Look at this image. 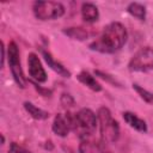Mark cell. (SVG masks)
Segmentation results:
<instances>
[{
    "instance_id": "6da1fadb",
    "label": "cell",
    "mask_w": 153,
    "mask_h": 153,
    "mask_svg": "<svg viewBox=\"0 0 153 153\" xmlns=\"http://www.w3.org/2000/svg\"><path fill=\"white\" fill-rule=\"evenodd\" d=\"M127 37L126 27L118 22H112L103 29L102 35L90 44V48L99 53H116L124 45Z\"/></svg>"
},
{
    "instance_id": "52a82bcc",
    "label": "cell",
    "mask_w": 153,
    "mask_h": 153,
    "mask_svg": "<svg viewBox=\"0 0 153 153\" xmlns=\"http://www.w3.org/2000/svg\"><path fill=\"white\" fill-rule=\"evenodd\" d=\"M80 153H110L108 148V143L102 139H93L92 136L81 139L79 145Z\"/></svg>"
},
{
    "instance_id": "277c9868",
    "label": "cell",
    "mask_w": 153,
    "mask_h": 153,
    "mask_svg": "<svg viewBox=\"0 0 153 153\" xmlns=\"http://www.w3.org/2000/svg\"><path fill=\"white\" fill-rule=\"evenodd\" d=\"M33 13L39 20H53L63 16L65 7L57 1H36L33 4Z\"/></svg>"
},
{
    "instance_id": "5bb4252c",
    "label": "cell",
    "mask_w": 153,
    "mask_h": 153,
    "mask_svg": "<svg viewBox=\"0 0 153 153\" xmlns=\"http://www.w3.org/2000/svg\"><path fill=\"white\" fill-rule=\"evenodd\" d=\"M78 80L82 84V85H85L86 87H88L90 90H92V91H94V92H99V91H102V86H100V84L96 80V78L94 76H92L88 72H86V71H82V72H80L79 74H78Z\"/></svg>"
},
{
    "instance_id": "7c38bea8",
    "label": "cell",
    "mask_w": 153,
    "mask_h": 153,
    "mask_svg": "<svg viewBox=\"0 0 153 153\" xmlns=\"http://www.w3.org/2000/svg\"><path fill=\"white\" fill-rule=\"evenodd\" d=\"M123 120L131 127L134 128L135 130L137 131H141V133H146L147 131V124L143 120H141L140 117H137L135 114L133 112H123Z\"/></svg>"
},
{
    "instance_id": "2e32d148",
    "label": "cell",
    "mask_w": 153,
    "mask_h": 153,
    "mask_svg": "<svg viewBox=\"0 0 153 153\" xmlns=\"http://www.w3.org/2000/svg\"><path fill=\"white\" fill-rule=\"evenodd\" d=\"M127 11L129 14H131L133 17L140 19V20H145L146 18V8L143 5L139 4V2H131L128 5Z\"/></svg>"
},
{
    "instance_id": "5b68a950",
    "label": "cell",
    "mask_w": 153,
    "mask_h": 153,
    "mask_svg": "<svg viewBox=\"0 0 153 153\" xmlns=\"http://www.w3.org/2000/svg\"><path fill=\"white\" fill-rule=\"evenodd\" d=\"M19 49L14 42H10L8 44V50H7V60L10 65V69L12 73V76L16 81V84L20 87L24 88L26 86V79L23 73L20 59H19Z\"/></svg>"
},
{
    "instance_id": "7a4b0ae2",
    "label": "cell",
    "mask_w": 153,
    "mask_h": 153,
    "mask_svg": "<svg viewBox=\"0 0 153 153\" xmlns=\"http://www.w3.org/2000/svg\"><path fill=\"white\" fill-rule=\"evenodd\" d=\"M97 116L91 109L82 108L72 117V130L76 133L80 139L92 136L97 128Z\"/></svg>"
},
{
    "instance_id": "30bf717a",
    "label": "cell",
    "mask_w": 153,
    "mask_h": 153,
    "mask_svg": "<svg viewBox=\"0 0 153 153\" xmlns=\"http://www.w3.org/2000/svg\"><path fill=\"white\" fill-rule=\"evenodd\" d=\"M41 53H42V56L44 57V60H45L48 67H50L54 72H56L59 75H61V76H63V78H69V76H71V72H69L61 62L56 61V60L51 56V54H50L49 51H47V50H44V49H41Z\"/></svg>"
},
{
    "instance_id": "e0dca14e",
    "label": "cell",
    "mask_w": 153,
    "mask_h": 153,
    "mask_svg": "<svg viewBox=\"0 0 153 153\" xmlns=\"http://www.w3.org/2000/svg\"><path fill=\"white\" fill-rule=\"evenodd\" d=\"M133 88L137 92V94L146 102V103H148V104H151V105H153V93L152 92H149V91H147V90H145L143 87H141V86H139V85H136V84H134L133 85Z\"/></svg>"
},
{
    "instance_id": "9c48e42d",
    "label": "cell",
    "mask_w": 153,
    "mask_h": 153,
    "mask_svg": "<svg viewBox=\"0 0 153 153\" xmlns=\"http://www.w3.org/2000/svg\"><path fill=\"white\" fill-rule=\"evenodd\" d=\"M27 65H29V74L35 80V82H44L47 80V73L35 53H30L27 56Z\"/></svg>"
},
{
    "instance_id": "ba28073f",
    "label": "cell",
    "mask_w": 153,
    "mask_h": 153,
    "mask_svg": "<svg viewBox=\"0 0 153 153\" xmlns=\"http://www.w3.org/2000/svg\"><path fill=\"white\" fill-rule=\"evenodd\" d=\"M72 117L73 114L71 112L57 114L53 122V131L61 137L67 136L72 130Z\"/></svg>"
},
{
    "instance_id": "d6986e66",
    "label": "cell",
    "mask_w": 153,
    "mask_h": 153,
    "mask_svg": "<svg viewBox=\"0 0 153 153\" xmlns=\"http://www.w3.org/2000/svg\"><path fill=\"white\" fill-rule=\"evenodd\" d=\"M7 153H31V152H30L29 149H26L25 147L18 145V143H16V142H13V143H11V146H10Z\"/></svg>"
},
{
    "instance_id": "3957f363",
    "label": "cell",
    "mask_w": 153,
    "mask_h": 153,
    "mask_svg": "<svg viewBox=\"0 0 153 153\" xmlns=\"http://www.w3.org/2000/svg\"><path fill=\"white\" fill-rule=\"evenodd\" d=\"M97 118L99 122L102 140L106 143L116 142L120 137V126L118 122L112 117L110 110L105 106L99 108L97 112Z\"/></svg>"
},
{
    "instance_id": "8992f818",
    "label": "cell",
    "mask_w": 153,
    "mask_h": 153,
    "mask_svg": "<svg viewBox=\"0 0 153 153\" xmlns=\"http://www.w3.org/2000/svg\"><path fill=\"white\" fill-rule=\"evenodd\" d=\"M128 67L133 72H148L153 69V48L145 47L136 51L131 56Z\"/></svg>"
},
{
    "instance_id": "9a60e30c",
    "label": "cell",
    "mask_w": 153,
    "mask_h": 153,
    "mask_svg": "<svg viewBox=\"0 0 153 153\" xmlns=\"http://www.w3.org/2000/svg\"><path fill=\"white\" fill-rule=\"evenodd\" d=\"M24 108L26 110V112L35 120H39V121H43V120H47L49 117V112L48 111H44L43 109H39L37 106H35L32 103L30 102H25L24 103Z\"/></svg>"
},
{
    "instance_id": "ac0fdd59",
    "label": "cell",
    "mask_w": 153,
    "mask_h": 153,
    "mask_svg": "<svg viewBox=\"0 0 153 153\" xmlns=\"http://www.w3.org/2000/svg\"><path fill=\"white\" fill-rule=\"evenodd\" d=\"M98 76H100L103 80H106V81H109L110 84H112V85H117V86H121V84L115 79V76H111V75H109V74H106V73H103V72H100V71H96L94 72Z\"/></svg>"
},
{
    "instance_id": "4fadbf2b",
    "label": "cell",
    "mask_w": 153,
    "mask_h": 153,
    "mask_svg": "<svg viewBox=\"0 0 153 153\" xmlns=\"http://www.w3.org/2000/svg\"><path fill=\"white\" fill-rule=\"evenodd\" d=\"M63 33L71 37L72 39H76V41H85L91 36H93V32L91 30L84 27H68L63 30Z\"/></svg>"
},
{
    "instance_id": "8fae6325",
    "label": "cell",
    "mask_w": 153,
    "mask_h": 153,
    "mask_svg": "<svg viewBox=\"0 0 153 153\" xmlns=\"http://www.w3.org/2000/svg\"><path fill=\"white\" fill-rule=\"evenodd\" d=\"M81 16L86 23H94L99 18L98 8L92 2H85L81 6Z\"/></svg>"
},
{
    "instance_id": "44dd1931",
    "label": "cell",
    "mask_w": 153,
    "mask_h": 153,
    "mask_svg": "<svg viewBox=\"0 0 153 153\" xmlns=\"http://www.w3.org/2000/svg\"><path fill=\"white\" fill-rule=\"evenodd\" d=\"M4 63H5V45L2 42L1 43V67H4Z\"/></svg>"
},
{
    "instance_id": "ffe728a7",
    "label": "cell",
    "mask_w": 153,
    "mask_h": 153,
    "mask_svg": "<svg viewBox=\"0 0 153 153\" xmlns=\"http://www.w3.org/2000/svg\"><path fill=\"white\" fill-rule=\"evenodd\" d=\"M61 104L65 108L73 106L74 105V99H73V97L71 94H62V97H61Z\"/></svg>"
}]
</instances>
